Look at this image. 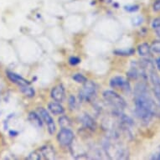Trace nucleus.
I'll return each instance as SVG.
<instances>
[{
  "label": "nucleus",
  "instance_id": "nucleus-1",
  "mask_svg": "<svg viewBox=\"0 0 160 160\" xmlns=\"http://www.w3.org/2000/svg\"><path fill=\"white\" fill-rule=\"evenodd\" d=\"M134 103L137 117L143 122H148L154 115L155 103L143 82L138 83L134 88Z\"/></svg>",
  "mask_w": 160,
  "mask_h": 160
},
{
  "label": "nucleus",
  "instance_id": "nucleus-2",
  "mask_svg": "<svg viewBox=\"0 0 160 160\" xmlns=\"http://www.w3.org/2000/svg\"><path fill=\"white\" fill-rule=\"evenodd\" d=\"M103 97L109 104L118 109H124L126 108L127 104L125 100L120 95H118L117 92H113V91L108 90V91L104 92H103Z\"/></svg>",
  "mask_w": 160,
  "mask_h": 160
},
{
  "label": "nucleus",
  "instance_id": "nucleus-3",
  "mask_svg": "<svg viewBox=\"0 0 160 160\" xmlns=\"http://www.w3.org/2000/svg\"><path fill=\"white\" fill-rule=\"evenodd\" d=\"M97 94V86L92 81H87L83 88L80 92V99L82 101H90Z\"/></svg>",
  "mask_w": 160,
  "mask_h": 160
},
{
  "label": "nucleus",
  "instance_id": "nucleus-4",
  "mask_svg": "<svg viewBox=\"0 0 160 160\" xmlns=\"http://www.w3.org/2000/svg\"><path fill=\"white\" fill-rule=\"evenodd\" d=\"M73 139L74 132L69 128H62L57 135L58 142L62 146H67L71 144Z\"/></svg>",
  "mask_w": 160,
  "mask_h": 160
},
{
  "label": "nucleus",
  "instance_id": "nucleus-5",
  "mask_svg": "<svg viewBox=\"0 0 160 160\" xmlns=\"http://www.w3.org/2000/svg\"><path fill=\"white\" fill-rule=\"evenodd\" d=\"M110 86L112 88H117V89H121L122 91H130V83L122 76H114L110 82Z\"/></svg>",
  "mask_w": 160,
  "mask_h": 160
},
{
  "label": "nucleus",
  "instance_id": "nucleus-6",
  "mask_svg": "<svg viewBox=\"0 0 160 160\" xmlns=\"http://www.w3.org/2000/svg\"><path fill=\"white\" fill-rule=\"evenodd\" d=\"M39 115H40V118H42V119L47 125L48 131H49L50 134L52 135V134L55 133V130H56V127H55V122L53 120V118H51V116L49 114V112L45 110V108H39Z\"/></svg>",
  "mask_w": 160,
  "mask_h": 160
},
{
  "label": "nucleus",
  "instance_id": "nucleus-7",
  "mask_svg": "<svg viewBox=\"0 0 160 160\" xmlns=\"http://www.w3.org/2000/svg\"><path fill=\"white\" fill-rule=\"evenodd\" d=\"M150 81L152 83L155 97L160 104V76L155 72L154 70L150 71Z\"/></svg>",
  "mask_w": 160,
  "mask_h": 160
},
{
  "label": "nucleus",
  "instance_id": "nucleus-8",
  "mask_svg": "<svg viewBox=\"0 0 160 160\" xmlns=\"http://www.w3.org/2000/svg\"><path fill=\"white\" fill-rule=\"evenodd\" d=\"M50 95L54 101L57 102H61L65 99V88L62 85H57L53 88Z\"/></svg>",
  "mask_w": 160,
  "mask_h": 160
},
{
  "label": "nucleus",
  "instance_id": "nucleus-9",
  "mask_svg": "<svg viewBox=\"0 0 160 160\" xmlns=\"http://www.w3.org/2000/svg\"><path fill=\"white\" fill-rule=\"evenodd\" d=\"M7 76H8V78L10 80L11 82L14 83V84L18 85L19 87L25 86V85H29L28 81H26L25 79L23 78L22 76H20L18 74L12 72V71H7Z\"/></svg>",
  "mask_w": 160,
  "mask_h": 160
},
{
  "label": "nucleus",
  "instance_id": "nucleus-10",
  "mask_svg": "<svg viewBox=\"0 0 160 160\" xmlns=\"http://www.w3.org/2000/svg\"><path fill=\"white\" fill-rule=\"evenodd\" d=\"M81 121H82V123L84 125L86 128L94 130L97 128V124H96L94 120L87 114H84L82 116V118H81Z\"/></svg>",
  "mask_w": 160,
  "mask_h": 160
},
{
  "label": "nucleus",
  "instance_id": "nucleus-11",
  "mask_svg": "<svg viewBox=\"0 0 160 160\" xmlns=\"http://www.w3.org/2000/svg\"><path fill=\"white\" fill-rule=\"evenodd\" d=\"M48 108L54 115H61L65 112V109L59 102H50L48 105Z\"/></svg>",
  "mask_w": 160,
  "mask_h": 160
},
{
  "label": "nucleus",
  "instance_id": "nucleus-12",
  "mask_svg": "<svg viewBox=\"0 0 160 160\" xmlns=\"http://www.w3.org/2000/svg\"><path fill=\"white\" fill-rule=\"evenodd\" d=\"M40 154H42L47 159H54L55 158V150H54V148L52 147H50L49 145L41 148V149H40Z\"/></svg>",
  "mask_w": 160,
  "mask_h": 160
},
{
  "label": "nucleus",
  "instance_id": "nucleus-13",
  "mask_svg": "<svg viewBox=\"0 0 160 160\" xmlns=\"http://www.w3.org/2000/svg\"><path fill=\"white\" fill-rule=\"evenodd\" d=\"M29 121L30 122L35 128H42L43 123L42 121H41V119H40V117L35 112H32L29 113Z\"/></svg>",
  "mask_w": 160,
  "mask_h": 160
},
{
  "label": "nucleus",
  "instance_id": "nucleus-14",
  "mask_svg": "<svg viewBox=\"0 0 160 160\" xmlns=\"http://www.w3.org/2000/svg\"><path fill=\"white\" fill-rule=\"evenodd\" d=\"M151 48L148 43H142L138 46V53L142 57H147L150 55Z\"/></svg>",
  "mask_w": 160,
  "mask_h": 160
},
{
  "label": "nucleus",
  "instance_id": "nucleus-15",
  "mask_svg": "<svg viewBox=\"0 0 160 160\" xmlns=\"http://www.w3.org/2000/svg\"><path fill=\"white\" fill-rule=\"evenodd\" d=\"M19 89L21 90V92L28 97H34V93H35V92H34V90L29 85H25V86L20 87H19Z\"/></svg>",
  "mask_w": 160,
  "mask_h": 160
},
{
  "label": "nucleus",
  "instance_id": "nucleus-16",
  "mask_svg": "<svg viewBox=\"0 0 160 160\" xmlns=\"http://www.w3.org/2000/svg\"><path fill=\"white\" fill-rule=\"evenodd\" d=\"M59 124L62 128H69L71 126V122L69 118L66 116H62L59 118Z\"/></svg>",
  "mask_w": 160,
  "mask_h": 160
},
{
  "label": "nucleus",
  "instance_id": "nucleus-17",
  "mask_svg": "<svg viewBox=\"0 0 160 160\" xmlns=\"http://www.w3.org/2000/svg\"><path fill=\"white\" fill-rule=\"evenodd\" d=\"M72 78H73L74 81H75L76 82H77V83H83V84H84L85 82L87 81V78H86L82 74H80V73L75 74V75L72 76Z\"/></svg>",
  "mask_w": 160,
  "mask_h": 160
},
{
  "label": "nucleus",
  "instance_id": "nucleus-18",
  "mask_svg": "<svg viewBox=\"0 0 160 160\" xmlns=\"http://www.w3.org/2000/svg\"><path fill=\"white\" fill-rule=\"evenodd\" d=\"M151 50L153 53L156 54H160V40L159 41H155L152 44V45L150 46Z\"/></svg>",
  "mask_w": 160,
  "mask_h": 160
},
{
  "label": "nucleus",
  "instance_id": "nucleus-19",
  "mask_svg": "<svg viewBox=\"0 0 160 160\" xmlns=\"http://www.w3.org/2000/svg\"><path fill=\"white\" fill-rule=\"evenodd\" d=\"M115 53L118 55H132L134 53V50H117V51H115Z\"/></svg>",
  "mask_w": 160,
  "mask_h": 160
},
{
  "label": "nucleus",
  "instance_id": "nucleus-20",
  "mask_svg": "<svg viewBox=\"0 0 160 160\" xmlns=\"http://www.w3.org/2000/svg\"><path fill=\"white\" fill-rule=\"evenodd\" d=\"M40 153H39L38 152H36V151H34V152H31L30 154L29 155V159H34V160H39L41 158V156H40Z\"/></svg>",
  "mask_w": 160,
  "mask_h": 160
},
{
  "label": "nucleus",
  "instance_id": "nucleus-21",
  "mask_svg": "<svg viewBox=\"0 0 160 160\" xmlns=\"http://www.w3.org/2000/svg\"><path fill=\"white\" fill-rule=\"evenodd\" d=\"M151 26L153 29L160 28V18H156L154 19H152V23H151Z\"/></svg>",
  "mask_w": 160,
  "mask_h": 160
},
{
  "label": "nucleus",
  "instance_id": "nucleus-22",
  "mask_svg": "<svg viewBox=\"0 0 160 160\" xmlns=\"http://www.w3.org/2000/svg\"><path fill=\"white\" fill-rule=\"evenodd\" d=\"M139 9V7L138 5H128L125 6V10H127L128 12H130V13H133V12H136Z\"/></svg>",
  "mask_w": 160,
  "mask_h": 160
},
{
  "label": "nucleus",
  "instance_id": "nucleus-23",
  "mask_svg": "<svg viewBox=\"0 0 160 160\" xmlns=\"http://www.w3.org/2000/svg\"><path fill=\"white\" fill-rule=\"evenodd\" d=\"M69 62H70V64L72 65V66H76V65H78V64L81 62V60H80L78 57H75V56H73V57L70 58Z\"/></svg>",
  "mask_w": 160,
  "mask_h": 160
},
{
  "label": "nucleus",
  "instance_id": "nucleus-24",
  "mask_svg": "<svg viewBox=\"0 0 160 160\" xmlns=\"http://www.w3.org/2000/svg\"><path fill=\"white\" fill-rule=\"evenodd\" d=\"M69 104H70V107L71 108V109L76 108V98H75V97H73V96H71V97H70V99H69Z\"/></svg>",
  "mask_w": 160,
  "mask_h": 160
},
{
  "label": "nucleus",
  "instance_id": "nucleus-25",
  "mask_svg": "<svg viewBox=\"0 0 160 160\" xmlns=\"http://www.w3.org/2000/svg\"><path fill=\"white\" fill-rule=\"evenodd\" d=\"M152 9L155 12H159L160 11V0H156L153 4H152Z\"/></svg>",
  "mask_w": 160,
  "mask_h": 160
},
{
  "label": "nucleus",
  "instance_id": "nucleus-26",
  "mask_svg": "<svg viewBox=\"0 0 160 160\" xmlns=\"http://www.w3.org/2000/svg\"><path fill=\"white\" fill-rule=\"evenodd\" d=\"M152 159H158L160 160V152H158V153L154 154L152 157Z\"/></svg>",
  "mask_w": 160,
  "mask_h": 160
},
{
  "label": "nucleus",
  "instance_id": "nucleus-27",
  "mask_svg": "<svg viewBox=\"0 0 160 160\" xmlns=\"http://www.w3.org/2000/svg\"><path fill=\"white\" fill-rule=\"evenodd\" d=\"M156 66H157L158 69L160 71V57H158L157 60H156Z\"/></svg>",
  "mask_w": 160,
  "mask_h": 160
},
{
  "label": "nucleus",
  "instance_id": "nucleus-28",
  "mask_svg": "<svg viewBox=\"0 0 160 160\" xmlns=\"http://www.w3.org/2000/svg\"><path fill=\"white\" fill-rule=\"evenodd\" d=\"M154 30H155V32H156V34H157L158 38L160 39V28L154 29Z\"/></svg>",
  "mask_w": 160,
  "mask_h": 160
}]
</instances>
